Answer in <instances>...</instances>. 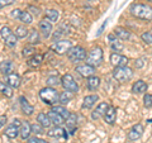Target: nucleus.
Here are the masks:
<instances>
[{"label":"nucleus","instance_id":"obj_25","mask_svg":"<svg viewBox=\"0 0 152 143\" xmlns=\"http://www.w3.org/2000/svg\"><path fill=\"white\" fill-rule=\"evenodd\" d=\"M37 122L39 123V124L43 128H50L51 124H52L48 114H46V113H39V114H38V115H37Z\"/></svg>","mask_w":152,"mask_h":143},{"label":"nucleus","instance_id":"obj_29","mask_svg":"<svg viewBox=\"0 0 152 143\" xmlns=\"http://www.w3.org/2000/svg\"><path fill=\"white\" fill-rule=\"evenodd\" d=\"M0 93L3 95H5L7 98H12L13 96V89L10 85H8L4 81H0Z\"/></svg>","mask_w":152,"mask_h":143},{"label":"nucleus","instance_id":"obj_38","mask_svg":"<svg viewBox=\"0 0 152 143\" xmlns=\"http://www.w3.org/2000/svg\"><path fill=\"white\" fill-rule=\"evenodd\" d=\"M142 41L145 42L146 45H152V31H147V32H143L142 33Z\"/></svg>","mask_w":152,"mask_h":143},{"label":"nucleus","instance_id":"obj_19","mask_svg":"<svg viewBox=\"0 0 152 143\" xmlns=\"http://www.w3.org/2000/svg\"><path fill=\"white\" fill-rule=\"evenodd\" d=\"M47 136L48 137H52V138H67V134H66V131L62 129L61 127H55V128H51L47 132Z\"/></svg>","mask_w":152,"mask_h":143},{"label":"nucleus","instance_id":"obj_4","mask_svg":"<svg viewBox=\"0 0 152 143\" xmlns=\"http://www.w3.org/2000/svg\"><path fill=\"white\" fill-rule=\"evenodd\" d=\"M103 62V50L100 47H94V48L89 52V56L86 58V63L96 67Z\"/></svg>","mask_w":152,"mask_h":143},{"label":"nucleus","instance_id":"obj_47","mask_svg":"<svg viewBox=\"0 0 152 143\" xmlns=\"http://www.w3.org/2000/svg\"><path fill=\"white\" fill-rule=\"evenodd\" d=\"M29 10H32V12H33V14H34V15H38V14H39V9H38V8H34V7H29Z\"/></svg>","mask_w":152,"mask_h":143},{"label":"nucleus","instance_id":"obj_34","mask_svg":"<svg viewBox=\"0 0 152 143\" xmlns=\"http://www.w3.org/2000/svg\"><path fill=\"white\" fill-rule=\"evenodd\" d=\"M20 22L22 23H24V24H31V23L33 22V17H32V14L29 12H22L20 14Z\"/></svg>","mask_w":152,"mask_h":143},{"label":"nucleus","instance_id":"obj_35","mask_svg":"<svg viewBox=\"0 0 152 143\" xmlns=\"http://www.w3.org/2000/svg\"><path fill=\"white\" fill-rule=\"evenodd\" d=\"M14 34L17 36V38H26L28 36V29L24 26H19L15 29V33H14Z\"/></svg>","mask_w":152,"mask_h":143},{"label":"nucleus","instance_id":"obj_5","mask_svg":"<svg viewBox=\"0 0 152 143\" xmlns=\"http://www.w3.org/2000/svg\"><path fill=\"white\" fill-rule=\"evenodd\" d=\"M67 57L71 62H80V61L86 60V51L80 46L71 47L70 51L67 52Z\"/></svg>","mask_w":152,"mask_h":143},{"label":"nucleus","instance_id":"obj_44","mask_svg":"<svg viewBox=\"0 0 152 143\" xmlns=\"http://www.w3.org/2000/svg\"><path fill=\"white\" fill-rule=\"evenodd\" d=\"M20 14H22L20 9H14V10L12 12V17L13 18H20Z\"/></svg>","mask_w":152,"mask_h":143},{"label":"nucleus","instance_id":"obj_28","mask_svg":"<svg viewBox=\"0 0 152 143\" xmlns=\"http://www.w3.org/2000/svg\"><path fill=\"white\" fill-rule=\"evenodd\" d=\"M42 62H43V56L39 53H36L28 60V66H31V67H38Z\"/></svg>","mask_w":152,"mask_h":143},{"label":"nucleus","instance_id":"obj_17","mask_svg":"<svg viewBox=\"0 0 152 143\" xmlns=\"http://www.w3.org/2000/svg\"><path fill=\"white\" fill-rule=\"evenodd\" d=\"M147 84L143 80H137L134 84H133V86H132V93L133 94H145L147 91Z\"/></svg>","mask_w":152,"mask_h":143},{"label":"nucleus","instance_id":"obj_43","mask_svg":"<svg viewBox=\"0 0 152 143\" xmlns=\"http://www.w3.org/2000/svg\"><path fill=\"white\" fill-rule=\"evenodd\" d=\"M14 1L15 0H0V9L12 5V4H14Z\"/></svg>","mask_w":152,"mask_h":143},{"label":"nucleus","instance_id":"obj_3","mask_svg":"<svg viewBox=\"0 0 152 143\" xmlns=\"http://www.w3.org/2000/svg\"><path fill=\"white\" fill-rule=\"evenodd\" d=\"M113 77L118 82H127L133 77V71L132 69L123 66V67H114L113 70Z\"/></svg>","mask_w":152,"mask_h":143},{"label":"nucleus","instance_id":"obj_1","mask_svg":"<svg viewBox=\"0 0 152 143\" xmlns=\"http://www.w3.org/2000/svg\"><path fill=\"white\" fill-rule=\"evenodd\" d=\"M131 14L142 20H152V8L146 4H132L129 8Z\"/></svg>","mask_w":152,"mask_h":143},{"label":"nucleus","instance_id":"obj_22","mask_svg":"<svg viewBox=\"0 0 152 143\" xmlns=\"http://www.w3.org/2000/svg\"><path fill=\"white\" fill-rule=\"evenodd\" d=\"M98 100H99L98 95H88V96L84 98L83 108H84V109H90V108H93L95 104H96Z\"/></svg>","mask_w":152,"mask_h":143},{"label":"nucleus","instance_id":"obj_36","mask_svg":"<svg viewBox=\"0 0 152 143\" xmlns=\"http://www.w3.org/2000/svg\"><path fill=\"white\" fill-rule=\"evenodd\" d=\"M71 99H72V93L66 91V90H65V93H62L60 95V103L61 104H67L71 101Z\"/></svg>","mask_w":152,"mask_h":143},{"label":"nucleus","instance_id":"obj_23","mask_svg":"<svg viewBox=\"0 0 152 143\" xmlns=\"http://www.w3.org/2000/svg\"><path fill=\"white\" fill-rule=\"evenodd\" d=\"M76 125H77V115L75 113H70L69 118L66 119V127L69 128V131L72 133L76 129Z\"/></svg>","mask_w":152,"mask_h":143},{"label":"nucleus","instance_id":"obj_40","mask_svg":"<svg viewBox=\"0 0 152 143\" xmlns=\"http://www.w3.org/2000/svg\"><path fill=\"white\" fill-rule=\"evenodd\" d=\"M143 104H145L146 108H152V95L151 94H145Z\"/></svg>","mask_w":152,"mask_h":143},{"label":"nucleus","instance_id":"obj_8","mask_svg":"<svg viewBox=\"0 0 152 143\" xmlns=\"http://www.w3.org/2000/svg\"><path fill=\"white\" fill-rule=\"evenodd\" d=\"M20 125H22V122L19 120V119H14L12 124L7 127L5 136L8 138H10V139H15L19 136V133H20Z\"/></svg>","mask_w":152,"mask_h":143},{"label":"nucleus","instance_id":"obj_2","mask_svg":"<svg viewBox=\"0 0 152 143\" xmlns=\"http://www.w3.org/2000/svg\"><path fill=\"white\" fill-rule=\"evenodd\" d=\"M39 98L47 105H56V103L60 101L58 91L53 88H45L39 91Z\"/></svg>","mask_w":152,"mask_h":143},{"label":"nucleus","instance_id":"obj_7","mask_svg":"<svg viewBox=\"0 0 152 143\" xmlns=\"http://www.w3.org/2000/svg\"><path fill=\"white\" fill-rule=\"evenodd\" d=\"M0 34H1L3 39L5 41V45H7L8 47H15L18 38H17V36L12 32L10 28H9V27H3L1 31H0Z\"/></svg>","mask_w":152,"mask_h":143},{"label":"nucleus","instance_id":"obj_49","mask_svg":"<svg viewBox=\"0 0 152 143\" xmlns=\"http://www.w3.org/2000/svg\"><path fill=\"white\" fill-rule=\"evenodd\" d=\"M89 1H93V0H89Z\"/></svg>","mask_w":152,"mask_h":143},{"label":"nucleus","instance_id":"obj_45","mask_svg":"<svg viewBox=\"0 0 152 143\" xmlns=\"http://www.w3.org/2000/svg\"><path fill=\"white\" fill-rule=\"evenodd\" d=\"M7 120H8V118H7V115H0V129L5 125V123H7Z\"/></svg>","mask_w":152,"mask_h":143},{"label":"nucleus","instance_id":"obj_31","mask_svg":"<svg viewBox=\"0 0 152 143\" xmlns=\"http://www.w3.org/2000/svg\"><path fill=\"white\" fill-rule=\"evenodd\" d=\"M52 110H53L55 113H57V114H60L61 117H62L65 120L69 118V115H70V112L66 109L65 107H61V105H56V107H53L52 108Z\"/></svg>","mask_w":152,"mask_h":143},{"label":"nucleus","instance_id":"obj_13","mask_svg":"<svg viewBox=\"0 0 152 143\" xmlns=\"http://www.w3.org/2000/svg\"><path fill=\"white\" fill-rule=\"evenodd\" d=\"M108 108H109V104L107 101L100 103L96 107V109L91 113V119L93 120H98V119H100L102 117H104L105 115V113H107V110H108Z\"/></svg>","mask_w":152,"mask_h":143},{"label":"nucleus","instance_id":"obj_9","mask_svg":"<svg viewBox=\"0 0 152 143\" xmlns=\"http://www.w3.org/2000/svg\"><path fill=\"white\" fill-rule=\"evenodd\" d=\"M72 47V43L69 39H62V41H57L56 43L52 46V51L57 55H65L66 52H69L70 48Z\"/></svg>","mask_w":152,"mask_h":143},{"label":"nucleus","instance_id":"obj_12","mask_svg":"<svg viewBox=\"0 0 152 143\" xmlns=\"http://www.w3.org/2000/svg\"><path fill=\"white\" fill-rule=\"evenodd\" d=\"M76 72L81 76V77H90V76H94L95 67H93V66H90L88 63L79 65L77 67H76Z\"/></svg>","mask_w":152,"mask_h":143},{"label":"nucleus","instance_id":"obj_21","mask_svg":"<svg viewBox=\"0 0 152 143\" xmlns=\"http://www.w3.org/2000/svg\"><path fill=\"white\" fill-rule=\"evenodd\" d=\"M114 36H115L117 38H119V39H122V41H127V39L131 38V33H129V31H127L126 28L117 27L115 29H114Z\"/></svg>","mask_w":152,"mask_h":143},{"label":"nucleus","instance_id":"obj_46","mask_svg":"<svg viewBox=\"0 0 152 143\" xmlns=\"http://www.w3.org/2000/svg\"><path fill=\"white\" fill-rule=\"evenodd\" d=\"M134 66L137 69H141V67H143V60L140 58V60H137L136 62H134Z\"/></svg>","mask_w":152,"mask_h":143},{"label":"nucleus","instance_id":"obj_15","mask_svg":"<svg viewBox=\"0 0 152 143\" xmlns=\"http://www.w3.org/2000/svg\"><path fill=\"white\" fill-rule=\"evenodd\" d=\"M32 133V125L29 124V122H22V125H20V133H19V136H20L22 139H29V136Z\"/></svg>","mask_w":152,"mask_h":143},{"label":"nucleus","instance_id":"obj_27","mask_svg":"<svg viewBox=\"0 0 152 143\" xmlns=\"http://www.w3.org/2000/svg\"><path fill=\"white\" fill-rule=\"evenodd\" d=\"M48 117H50V119H51V122H52V124H55L56 127H60L61 124H64V120L65 119L60 115V114H57V113H55L53 110H51V112H48Z\"/></svg>","mask_w":152,"mask_h":143},{"label":"nucleus","instance_id":"obj_39","mask_svg":"<svg viewBox=\"0 0 152 143\" xmlns=\"http://www.w3.org/2000/svg\"><path fill=\"white\" fill-rule=\"evenodd\" d=\"M34 52H36L34 47H33V46H27V47H24V48H23V56L28 57V56H31V55H36Z\"/></svg>","mask_w":152,"mask_h":143},{"label":"nucleus","instance_id":"obj_6","mask_svg":"<svg viewBox=\"0 0 152 143\" xmlns=\"http://www.w3.org/2000/svg\"><path fill=\"white\" fill-rule=\"evenodd\" d=\"M61 85H62V88L66 90V91H70L72 94L79 91V85L75 81V79L72 77V75H70V74H66L62 76V79H61Z\"/></svg>","mask_w":152,"mask_h":143},{"label":"nucleus","instance_id":"obj_10","mask_svg":"<svg viewBox=\"0 0 152 143\" xmlns=\"http://www.w3.org/2000/svg\"><path fill=\"white\" fill-rule=\"evenodd\" d=\"M110 63L114 67H123V66H127L128 58L121 53H115V52H114V53L110 55Z\"/></svg>","mask_w":152,"mask_h":143},{"label":"nucleus","instance_id":"obj_11","mask_svg":"<svg viewBox=\"0 0 152 143\" xmlns=\"http://www.w3.org/2000/svg\"><path fill=\"white\" fill-rule=\"evenodd\" d=\"M142 134H143V125L138 123V124H134L131 128V131L128 132L127 138L129 141H137L142 137Z\"/></svg>","mask_w":152,"mask_h":143},{"label":"nucleus","instance_id":"obj_24","mask_svg":"<svg viewBox=\"0 0 152 143\" xmlns=\"http://www.w3.org/2000/svg\"><path fill=\"white\" fill-rule=\"evenodd\" d=\"M108 39H109V43H110V47L113 51H117V52H121L123 50V45L119 41H118V38L113 34H109L108 36Z\"/></svg>","mask_w":152,"mask_h":143},{"label":"nucleus","instance_id":"obj_18","mask_svg":"<svg viewBox=\"0 0 152 143\" xmlns=\"http://www.w3.org/2000/svg\"><path fill=\"white\" fill-rule=\"evenodd\" d=\"M19 103H20V108H22V112L27 114V115H32L33 113H34V108H33L29 103H28V100L24 98V96H20L19 98Z\"/></svg>","mask_w":152,"mask_h":143},{"label":"nucleus","instance_id":"obj_20","mask_svg":"<svg viewBox=\"0 0 152 143\" xmlns=\"http://www.w3.org/2000/svg\"><path fill=\"white\" fill-rule=\"evenodd\" d=\"M7 84L8 85H10L12 88H14V89H17V88H19L20 86V76H19L18 74H9L8 76H7Z\"/></svg>","mask_w":152,"mask_h":143},{"label":"nucleus","instance_id":"obj_14","mask_svg":"<svg viewBox=\"0 0 152 143\" xmlns=\"http://www.w3.org/2000/svg\"><path fill=\"white\" fill-rule=\"evenodd\" d=\"M38 27H39V31L42 32V34H43L45 38H48L51 36L52 24H51V22L48 20V19H42V20L39 22V24H38Z\"/></svg>","mask_w":152,"mask_h":143},{"label":"nucleus","instance_id":"obj_26","mask_svg":"<svg viewBox=\"0 0 152 143\" xmlns=\"http://www.w3.org/2000/svg\"><path fill=\"white\" fill-rule=\"evenodd\" d=\"M86 86L89 90L94 91V90H96L99 86H100V79H99L98 76H90V77H88Z\"/></svg>","mask_w":152,"mask_h":143},{"label":"nucleus","instance_id":"obj_41","mask_svg":"<svg viewBox=\"0 0 152 143\" xmlns=\"http://www.w3.org/2000/svg\"><path fill=\"white\" fill-rule=\"evenodd\" d=\"M43 129H45V128L42 127L39 123H36V124L32 125V132L33 133H38V134H41V133H43Z\"/></svg>","mask_w":152,"mask_h":143},{"label":"nucleus","instance_id":"obj_16","mask_svg":"<svg viewBox=\"0 0 152 143\" xmlns=\"http://www.w3.org/2000/svg\"><path fill=\"white\" fill-rule=\"evenodd\" d=\"M103 118H104V120H105V123L113 125L114 123H115V118H117V110H115V108L112 107V105H109L108 110L105 113V115H104Z\"/></svg>","mask_w":152,"mask_h":143},{"label":"nucleus","instance_id":"obj_33","mask_svg":"<svg viewBox=\"0 0 152 143\" xmlns=\"http://www.w3.org/2000/svg\"><path fill=\"white\" fill-rule=\"evenodd\" d=\"M46 18L50 22H57V19H58V12L56 9H48V10H46Z\"/></svg>","mask_w":152,"mask_h":143},{"label":"nucleus","instance_id":"obj_30","mask_svg":"<svg viewBox=\"0 0 152 143\" xmlns=\"http://www.w3.org/2000/svg\"><path fill=\"white\" fill-rule=\"evenodd\" d=\"M12 69H13V63H12V61H9V60L3 61V62L0 63V72L3 75H9Z\"/></svg>","mask_w":152,"mask_h":143},{"label":"nucleus","instance_id":"obj_42","mask_svg":"<svg viewBox=\"0 0 152 143\" xmlns=\"http://www.w3.org/2000/svg\"><path fill=\"white\" fill-rule=\"evenodd\" d=\"M27 143H48V142L42 139V138H38V137H32L27 141Z\"/></svg>","mask_w":152,"mask_h":143},{"label":"nucleus","instance_id":"obj_48","mask_svg":"<svg viewBox=\"0 0 152 143\" xmlns=\"http://www.w3.org/2000/svg\"><path fill=\"white\" fill-rule=\"evenodd\" d=\"M148 1H151V3H152V0H148Z\"/></svg>","mask_w":152,"mask_h":143},{"label":"nucleus","instance_id":"obj_37","mask_svg":"<svg viewBox=\"0 0 152 143\" xmlns=\"http://www.w3.org/2000/svg\"><path fill=\"white\" fill-rule=\"evenodd\" d=\"M46 84L48 85V88H53V86H57V85L61 84V80L57 77V76H50V77L46 80Z\"/></svg>","mask_w":152,"mask_h":143},{"label":"nucleus","instance_id":"obj_32","mask_svg":"<svg viewBox=\"0 0 152 143\" xmlns=\"http://www.w3.org/2000/svg\"><path fill=\"white\" fill-rule=\"evenodd\" d=\"M28 41H29L31 45L39 43V33H38L36 29L29 31V33H28Z\"/></svg>","mask_w":152,"mask_h":143}]
</instances>
